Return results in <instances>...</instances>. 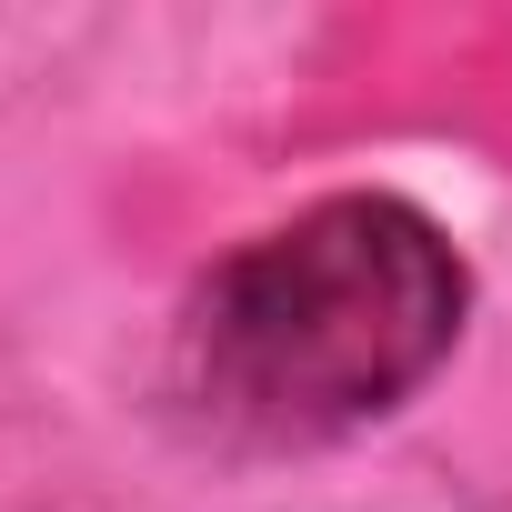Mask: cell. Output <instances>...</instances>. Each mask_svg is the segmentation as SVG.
<instances>
[{"instance_id": "obj_1", "label": "cell", "mask_w": 512, "mask_h": 512, "mask_svg": "<svg viewBox=\"0 0 512 512\" xmlns=\"http://www.w3.org/2000/svg\"><path fill=\"white\" fill-rule=\"evenodd\" d=\"M472 272L432 211L332 191L221 251L171 332V402L221 452H322L402 412L462 342Z\"/></svg>"}]
</instances>
